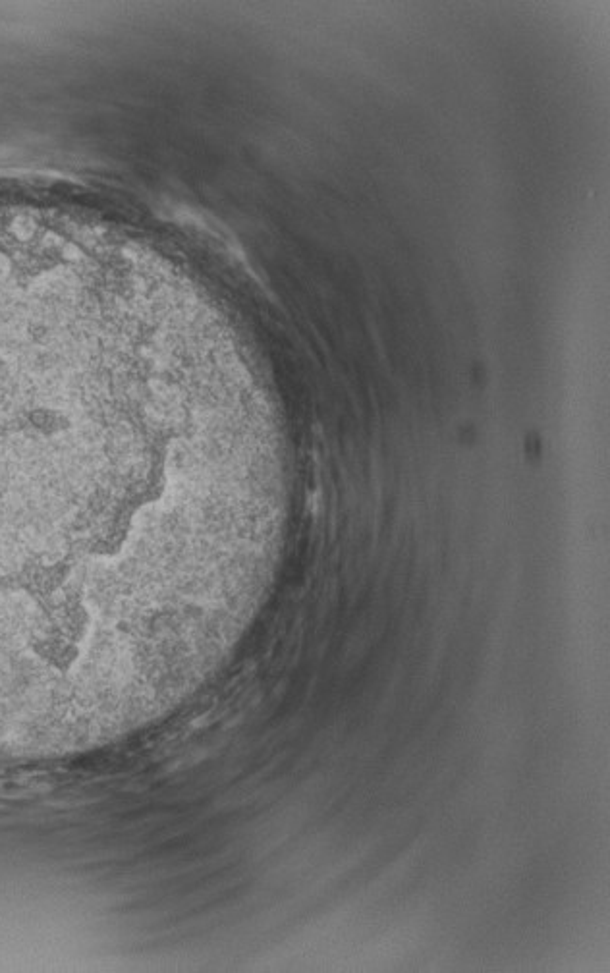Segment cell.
<instances>
[{"label":"cell","mask_w":610,"mask_h":973,"mask_svg":"<svg viewBox=\"0 0 610 973\" xmlns=\"http://www.w3.org/2000/svg\"><path fill=\"white\" fill-rule=\"evenodd\" d=\"M6 495H8V487H6V483H4V479L0 477V501H2V499H4Z\"/></svg>","instance_id":"6da1fadb"}]
</instances>
